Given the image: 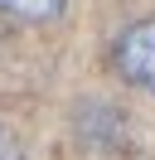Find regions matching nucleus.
Masks as SVG:
<instances>
[{
  "label": "nucleus",
  "instance_id": "nucleus-1",
  "mask_svg": "<svg viewBox=\"0 0 155 160\" xmlns=\"http://www.w3.org/2000/svg\"><path fill=\"white\" fill-rule=\"evenodd\" d=\"M116 73L131 88L155 92V20H141L116 39Z\"/></svg>",
  "mask_w": 155,
  "mask_h": 160
},
{
  "label": "nucleus",
  "instance_id": "nucleus-3",
  "mask_svg": "<svg viewBox=\"0 0 155 160\" xmlns=\"http://www.w3.org/2000/svg\"><path fill=\"white\" fill-rule=\"evenodd\" d=\"M0 160H19V146H15V136L5 126H0Z\"/></svg>",
  "mask_w": 155,
  "mask_h": 160
},
{
  "label": "nucleus",
  "instance_id": "nucleus-2",
  "mask_svg": "<svg viewBox=\"0 0 155 160\" xmlns=\"http://www.w3.org/2000/svg\"><path fill=\"white\" fill-rule=\"evenodd\" d=\"M68 0H0V15H10V20H24V24H48L63 15Z\"/></svg>",
  "mask_w": 155,
  "mask_h": 160
}]
</instances>
